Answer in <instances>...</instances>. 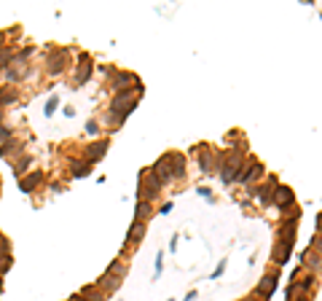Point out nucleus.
<instances>
[{
	"instance_id": "25",
	"label": "nucleus",
	"mask_w": 322,
	"mask_h": 301,
	"mask_svg": "<svg viewBox=\"0 0 322 301\" xmlns=\"http://www.w3.org/2000/svg\"><path fill=\"white\" fill-rule=\"evenodd\" d=\"M16 100V89H0V105H8Z\"/></svg>"
},
{
	"instance_id": "19",
	"label": "nucleus",
	"mask_w": 322,
	"mask_h": 301,
	"mask_svg": "<svg viewBox=\"0 0 322 301\" xmlns=\"http://www.w3.org/2000/svg\"><path fill=\"white\" fill-rule=\"evenodd\" d=\"M16 151H22V143H3L0 145V156H16Z\"/></svg>"
},
{
	"instance_id": "3",
	"label": "nucleus",
	"mask_w": 322,
	"mask_h": 301,
	"mask_svg": "<svg viewBox=\"0 0 322 301\" xmlns=\"http://www.w3.org/2000/svg\"><path fill=\"white\" fill-rule=\"evenodd\" d=\"M159 189H161V183L156 180V175H153L151 169H142L140 172V196H142V202L156 199Z\"/></svg>"
},
{
	"instance_id": "16",
	"label": "nucleus",
	"mask_w": 322,
	"mask_h": 301,
	"mask_svg": "<svg viewBox=\"0 0 322 301\" xmlns=\"http://www.w3.org/2000/svg\"><path fill=\"white\" fill-rule=\"evenodd\" d=\"M303 266H312V269H320V266H322V255H320V253H314L312 247H309V250L303 253Z\"/></svg>"
},
{
	"instance_id": "24",
	"label": "nucleus",
	"mask_w": 322,
	"mask_h": 301,
	"mask_svg": "<svg viewBox=\"0 0 322 301\" xmlns=\"http://www.w3.org/2000/svg\"><path fill=\"white\" fill-rule=\"evenodd\" d=\"M295 285H298V291H301V293H309L314 288V274H306L301 282H295Z\"/></svg>"
},
{
	"instance_id": "32",
	"label": "nucleus",
	"mask_w": 322,
	"mask_h": 301,
	"mask_svg": "<svg viewBox=\"0 0 322 301\" xmlns=\"http://www.w3.org/2000/svg\"><path fill=\"white\" fill-rule=\"evenodd\" d=\"M86 132H89V135H97V124L89 121V124H86Z\"/></svg>"
},
{
	"instance_id": "30",
	"label": "nucleus",
	"mask_w": 322,
	"mask_h": 301,
	"mask_svg": "<svg viewBox=\"0 0 322 301\" xmlns=\"http://www.w3.org/2000/svg\"><path fill=\"white\" fill-rule=\"evenodd\" d=\"M223 269H226V261H220V266H217V269L212 272V277H220V274H223Z\"/></svg>"
},
{
	"instance_id": "5",
	"label": "nucleus",
	"mask_w": 322,
	"mask_h": 301,
	"mask_svg": "<svg viewBox=\"0 0 322 301\" xmlns=\"http://www.w3.org/2000/svg\"><path fill=\"white\" fill-rule=\"evenodd\" d=\"M166 164H169V172H172V180L175 178H186V156L177 151H169L166 153Z\"/></svg>"
},
{
	"instance_id": "18",
	"label": "nucleus",
	"mask_w": 322,
	"mask_h": 301,
	"mask_svg": "<svg viewBox=\"0 0 322 301\" xmlns=\"http://www.w3.org/2000/svg\"><path fill=\"white\" fill-rule=\"evenodd\" d=\"M142 234H145V226H142L140 220H134L132 229H129V234H126V242H137V237H142Z\"/></svg>"
},
{
	"instance_id": "20",
	"label": "nucleus",
	"mask_w": 322,
	"mask_h": 301,
	"mask_svg": "<svg viewBox=\"0 0 322 301\" xmlns=\"http://www.w3.org/2000/svg\"><path fill=\"white\" fill-rule=\"evenodd\" d=\"M199 164H201V169H204V172H212V151H210V148H204V153L199 156Z\"/></svg>"
},
{
	"instance_id": "31",
	"label": "nucleus",
	"mask_w": 322,
	"mask_h": 301,
	"mask_svg": "<svg viewBox=\"0 0 322 301\" xmlns=\"http://www.w3.org/2000/svg\"><path fill=\"white\" fill-rule=\"evenodd\" d=\"M8 137H11V132H8L5 127H0V143H3V140H8Z\"/></svg>"
},
{
	"instance_id": "14",
	"label": "nucleus",
	"mask_w": 322,
	"mask_h": 301,
	"mask_svg": "<svg viewBox=\"0 0 322 301\" xmlns=\"http://www.w3.org/2000/svg\"><path fill=\"white\" fill-rule=\"evenodd\" d=\"M40 180H43V175H40V172H30L27 178H22V180H19V189L25 191V194H30V191L35 189Z\"/></svg>"
},
{
	"instance_id": "23",
	"label": "nucleus",
	"mask_w": 322,
	"mask_h": 301,
	"mask_svg": "<svg viewBox=\"0 0 322 301\" xmlns=\"http://www.w3.org/2000/svg\"><path fill=\"white\" fill-rule=\"evenodd\" d=\"M134 215H137V220L148 218V215H151V202H137V210H134Z\"/></svg>"
},
{
	"instance_id": "7",
	"label": "nucleus",
	"mask_w": 322,
	"mask_h": 301,
	"mask_svg": "<svg viewBox=\"0 0 322 301\" xmlns=\"http://www.w3.org/2000/svg\"><path fill=\"white\" fill-rule=\"evenodd\" d=\"M274 291H277V274H266L261 282H258L255 296H261L263 301H268V299L274 296Z\"/></svg>"
},
{
	"instance_id": "15",
	"label": "nucleus",
	"mask_w": 322,
	"mask_h": 301,
	"mask_svg": "<svg viewBox=\"0 0 322 301\" xmlns=\"http://www.w3.org/2000/svg\"><path fill=\"white\" fill-rule=\"evenodd\" d=\"M78 293H80L83 299H89V301H105V296H107V293H102L97 285H86V288H80Z\"/></svg>"
},
{
	"instance_id": "27",
	"label": "nucleus",
	"mask_w": 322,
	"mask_h": 301,
	"mask_svg": "<svg viewBox=\"0 0 322 301\" xmlns=\"http://www.w3.org/2000/svg\"><path fill=\"white\" fill-rule=\"evenodd\" d=\"M11 264H14V258H11L8 253H5V255H0V277H3L5 272L11 269Z\"/></svg>"
},
{
	"instance_id": "4",
	"label": "nucleus",
	"mask_w": 322,
	"mask_h": 301,
	"mask_svg": "<svg viewBox=\"0 0 322 301\" xmlns=\"http://www.w3.org/2000/svg\"><path fill=\"white\" fill-rule=\"evenodd\" d=\"M67 62H70V51L67 49H56L54 54L49 56V73L51 76H59V73L67 67Z\"/></svg>"
},
{
	"instance_id": "10",
	"label": "nucleus",
	"mask_w": 322,
	"mask_h": 301,
	"mask_svg": "<svg viewBox=\"0 0 322 301\" xmlns=\"http://www.w3.org/2000/svg\"><path fill=\"white\" fill-rule=\"evenodd\" d=\"M107 148H110V143H107V140H100V143L89 145V148H86V162H89V164L100 162V159L105 156V151H107Z\"/></svg>"
},
{
	"instance_id": "28",
	"label": "nucleus",
	"mask_w": 322,
	"mask_h": 301,
	"mask_svg": "<svg viewBox=\"0 0 322 301\" xmlns=\"http://www.w3.org/2000/svg\"><path fill=\"white\" fill-rule=\"evenodd\" d=\"M56 105H59V97H56V94H54V97H51L49 102H46V116H51V113L56 110Z\"/></svg>"
},
{
	"instance_id": "6",
	"label": "nucleus",
	"mask_w": 322,
	"mask_h": 301,
	"mask_svg": "<svg viewBox=\"0 0 322 301\" xmlns=\"http://www.w3.org/2000/svg\"><path fill=\"white\" fill-rule=\"evenodd\" d=\"M293 202H295V194H293L290 186H277V189H274V204H277L279 210L293 207Z\"/></svg>"
},
{
	"instance_id": "9",
	"label": "nucleus",
	"mask_w": 322,
	"mask_h": 301,
	"mask_svg": "<svg viewBox=\"0 0 322 301\" xmlns=\"http://www.w3.org/2000/svg\"><path fill=\"white\" fill-rule=\"evenodd\" d=\"M91 76V56L89 54H78V76H76V86H83Z\"/></svg>"
},
{
	"instance_id": "36",
	"label": "nucleus",
	"mask_w": 322,
	"mask_h": 301,
	"mask_svg": "<svg viewBox=\"0 0 322 301\" xmlns=\"http://www.w3.org/2000/svg\"><path fill=\"white\" fill-rule=\"evenodd\" d=\"M193 299H196V291H191V293H188V296L183 299V301H193Z\"/></svg>"
},
{
	"instance_id": "29",
	"label": "nucleus",
	"mask_w": 322,
	"mask_h": 301,
	"mask_svg": "<svg viewBox=\"0 0 322 301\" xmlns=\"http://www.w3.org/2000/svg\"><path fill=\"white\" fill-rule=\"evenodd\" d=\"M312 250L322 255V237H320V234H317V237H314V240H312Z\"/></svg>"
},
{
	"instance_id": "38",
	"label": "nucleus",
	"mask_w": 322,
	"mask_h": 301,
	"mask_svg": "<svg viewBox=\"0 0 322 301\" xmlns=\"http://www.w3.org/2000/svg\"><path fill=\"white\" fill-rule=\"evenodd\" d=\"M3 118H5V113H3V110H0V124H3Z\"/></svg>"
},
{
	"instance_id": "17",
	"label": "nucleus",
	"mask_w": 322,
	"mask_h": 301,
	"mask_svg": "<svg viewBox=\"0 0 322 301\" xmlns=\"http://www.w3.org/2000/svg\"><path fill=\"white\" fill-rule=\"evenodd\" d=\"M14 49H11V46H3V49H0V70H5V67H8L11 65V62H14Z\"/></svg>"
},
{
	"instance_id": "21",
	"label": "nucleus",
	"mask_w": 322,
	"mask_h": 301,
	"mask_svg": "<svg viewBox=\"0 0 322 301\" xmlns=\"http://www.w3.org/2000/svg\"><path fill=\"white\" fill-rule=\"evenodd\" d=\"M89 167H91L89 162H76L73 164V175H76V178H86V175H89Z\"/></svg>"
},
{
	"instance_id": "33",
	"label": "nucleus",
	"mask_w": 322,
	"mask_h": 301,
	"mask_svg": "<svg viewBox=\"0 0 322 301\" xmlns=\"http://www.w3.org/2000/svg\"><path fill=\"white\" fill-rule=\"evenodd\" d=\"M317 234H320V237H322V213H320V215H317Z\"/></svg>"
},
{
	"instance_id": "8",
	"label": "nucleus",
	"mask_w": 322,
	"mask_h": 301,
	"mask_svg": "<svg viewBox=\"0 0 322 301\" xmlns=\"http://www.w3.org/2000/svg\"><path fill=\"white\" fill-rule=\"evenodd\" d=\"M263 175V164L261 162H255V159H250V167H242V172H239V183H252V180H258Z\"/></svg>"
},
{
	"instance_id": "39",
	"label": "nucleus",
	"mask_w": 322,
	"mask_h": 301,
	"mask_svg": "<svg viewBox=\"0 0 322 301\" xmlns=\"http://www.w3.org/2000/svg\"><path fill=\"white\" fill-rule=\"evenodd\" d=\"M0 291H3V280H0Z\"/></svg>"
},
{
	"instance_id": "11",
	"label": "nucleus",
	"mask_w": 322,
	"mask_h": 301,
	"mask_svg": "<svg viewBox=\"0 0 322 301\" xmlns=\"http://www.w3.org/2000/svg\"><path fill=\"white\" fill-rule=\"evenodd\" d=\"M151 172L156 175V180H159L161 186H166V183L172 180V172H169V164H166V159H159V162L151 167Z\"/></svg>"
},
{
	"instance_id": "13",
	"label": "nucleus",
	"mask_w": 322,
	"mask_h": 301,
	"mask_svg": "<svg viewBox=\"0 0 322 301\" xmlns=\"http://www.w3.org/2000/svg\"><path fill=\"white\" fill-rule=\"evenodd\" d=\"M97 288H100L102 293H107V291H113V288H118L116 272H105V274L100 277V282H97Z\"/></svg>"
},
{
	"instance_id": "35",
	"label": "nucleus",
	"mask_w": 322,
	"mask_h": 301,
	"mask_svg": "<svg viewBox=\"0 0 322 301\" xmlns=\"http://www.w3.org/2000/svg\"><path fill=\"white\" fill-rule=\"evenodd\" d=\"M70 301H89V299H83L80 293H73V296H70Z\"/></svg>"
},
{
	"instance_id": "34",
	"label": "nucleus",
	"mask_w": 322,
	"mask_h": 301,
	"mask_svg": "<svg viewBox=\"0 0 322 301\" xmlns=\"http://www.w3.org/2000/svg\"><path fill=\"white\" fill-rule=\"evenodd\" d=\"M293 301H312V299H309V293H301V296H295Z\"/></svg>"
},
{
	"instance_id": "2",
	"label": "nucleus",
	"mask_w": 322,
	"mask_h": 301,
	"mask_svg": "<svg viewBox=\"0 0 322 301\" xmlns=\"http://www.w3.org/2000/svg\"><path fill=\"white\" fill-rule=\"evenodd\" d=\"M242 167H244V153H242V151H231L226 156V162H223V167H220L223 183H234V180L239 178Z\"/></svg>"
},
{
	"instance_id": "26",
	"label": "nucleus",
	"mask_w": 322,
	"mask_h": 301,
	"mask_svg": "<svg viewBox=\"0 0 322 301\" xmlns=\"http://www.w3.org/2000/svg\"><path fill=\"white\" fill-rule=\"evenodd\" d=\"M30 162H32V159H30V156H22V159H19V162H16V164H14V172H16V175H22V172H25V169H27V167H30Z\"/></svg>"
},
{
	"instance_id": "12",
	"label": "nucleus",
	"mask_w": 322,
	"mask_h": 301,
	"mask_svg": "<svg viewBox=\"0 0 322 301\" xmlns=\"http://www.w3.org/2000/svg\"><path fill=\"white\" fill-rule=\"evenodd\" d=\"M290 250H293V245L290 242H277V247H274V261L282 266V264H287V258H290Z\"/></svg>"
},
{
	"instance_id": "22",
	"label": "nucleus",
	"mask_w": 322,
	"mask_h": 301,
	"mask_svg": "<svg viewBox=\"0 0 322 301\" xmlns=\"http://www.w3.org/2000/svg\"><path fill=\"white\" fill-rule=\"evenodd\" d=\"M25 76H27V67H25V62H19V65H16V70H8V78H11V81H22Z\"/></svg>"
},
{
	"instance_id": "1",
	"label": "nucleus",
	"mask_w": 322,
	"mask_h": 301,
	"mask_svg": "<svg viewBox=\"0 0 322 301\" xmlns=\"http://www.w3.org/2000/svg\"><path fill=\"white\" fill-rule=\"evenodd\" d=\"M137 92L142 94V89H129V92H118L116 94V100H113V116L118 118V124L137 108Z\"/></svg>"
},
{
	"instance_id": "37",
	"label": "nucleus",
	"mask_w": 322,
	"mask_h": 301,
	"mask_svg": "<svg viewBox=\"0 0 322 301\" xmlns=\"http://www.w3.org/2000/svg\"><path fill=\"white\" fill-rule=\"evenodd\" d=\"M244 301H263V299H261V296H255V293H252V296H250V299H244Z\"/></svg>"
}]
</instances>
